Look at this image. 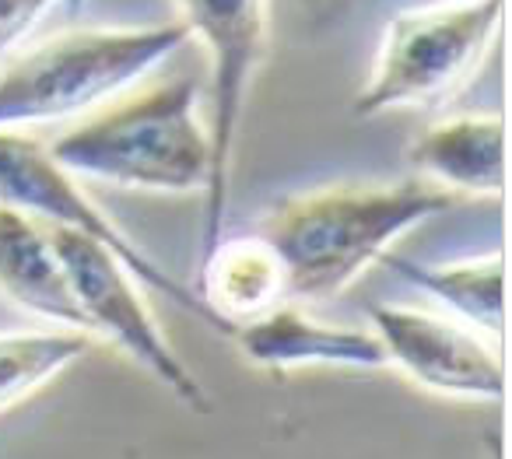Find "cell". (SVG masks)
<instances>
[{
	"mask_svg": "<svg viewBox=\"0 0 512 459\" xmlns=\"http://www.w3.org/2000/svg\"><path fill=\"white\" fill-rule=\"evenodd\" d=\"M60 0H0V60L8 57Z\"/></svg>",
	"mask_w": 512,
	"mask_h": 459,
	"instance_id": "15",
	"label": "cell"
},
{
	"mask_svg": "<svg viewBox=\"0 0 512 459\" xmlns=\"http://www.w3.org/2000/svg\"><path fill=\"white\" fill-rule=\"evenodd\" d=\"M179 22L190 36L207 46L211 57V183L204 193V239L207 256L225 239L228 183H232V151L246 92L267 50V0H176Z\"/></svg>",
	"mask_w": 512,
	"mask_h": 459,
	"instance_id": "7",
	"label": "cell"
},
{
	"mask_svg": "<svg viewBox=\"0 0 512 459\" xmlns=\"http://www.w3.org/2000/svg\"><path fill=\"white\" fill-rule=\"evenodd\" d=\"M379 263L446 302L456 316L477 326V333L484 330L491 340H498L502 333V256H481V260L446 263V267H418V263L386 253Z\"/></svg>",
	"mask_w": 512,
	"mask_h": 459,
	"instance_id": "13",
	"label": "cell"
},
{
	"mask_svg": "<svg viewBox=\"0 0 512 459\" xmlns=\"http://www.w3.org/2000/svg\"><path fill=\"white\" fill-rule=\"evenodd\" d=\"M407 162L432 186L467 197H502L505 130L498 116H453L414 137Z\"/></svg>",
	"mask_w": 512,
	"mask_h": 459,
	"instance_id": "11",
	"label": "cell"
},
{
	"mask_svg": "<svg viewBox=\"0 0 512 459\" xmlns=\"http://www.w3.org/2000/svg\"><path fill=\"white\" fill-rule=\"evenodd\" d=\"M449 4H470V0H449Z\"/></svg>",
	"mask_w": 512,
	"mask_h": 459,
	"instance_id": "16",
	"label": "cell"
},
{
	"mask_svg": "<svg viewBox=\"0 0 512 459\" xmlns=\"http://www.w3.org/2000/svg\"><path fill=\"white\" fill-rule=\"evenodd\" d=\"M200 302L225 326L249 323L278 309L288 298L285 270L260 235L253 239H221L207 256H200V284L193 288Z\"/></svg>",
	"mask_w": 512,
	"mask_h": 459,
	"instance_id": "12",
	"label": "cell"
},
{
	"mask_svg": "<svg viewBox=\"0 0 512 459\" xmlns=\"http://www.w3.org/2000/svg\"><path fill=\"white\" fill-rule=\"evenodd\" d=\"M0 204L43 221L46 228H67V232H81L88 239L102 242L137 277V284L172 298L193 319H200L214 333L232 340V326L221 323L200 302L197 291L186 288L183 281H176L158 260H151L106 211L95 207V200L81 190L78 179L53 162L50 148L25 137L22 130H0Z\"/></svg>",
	"mask_w": 512,
	"mask_h": 459,
	"instance_id": "5",
	"label": "cell"
},
{
	"mask_svg": "<svg viewBox=\"0 0 512 459\" xmlns=\"http://www.w3.org/2000/svg\"><path fill=\"white\" fill-rule=\"evenodd\" d=\"M369 323L383 344L386 365L400 368L414 386L456 400H502V358L481 333L432 312L379 302L369 305Z\"/></svg>",
	"mask_w": 512,
	"mask_h": 459,
	"instance_id": "8",
	"label": "cell"
},
{
	"mask_svg": "<svg viewBox=\"0 0 512 459\" xmlns=\"http://www.w3.org/2000/svg\"><path fill=\"white\" fill-rule=\"evenodd\" d=\"M0 298L60 330L88 333V319L71 291L50 228L4 204H0Z\"/></svg>",
	"mask_w": 512,
	"mask_h": 459,
	"instance_id": "10",
	"label": "cell"
},
{
	"mask_svg": "<svg viewBox=\"0 0 512 459\" xmlns=\"http://www.w3.org/2000/svg\"><path fill=\"white\" fill-rule=\"evenodd\" d=\"M449 207H456L453 193L421 179L341 183L278 200L256 235L278 253L288 298L323 302L383 260L400 235Z\"/></svg>",
	"mask_w": 512,
	"mask_h": 459,
	"instance_id": "1",
	"label": "cell"
},
{
	"mask_svg": "<svg viewBox=\"0 0 512 459\" xmlns=\"http://www.w3.org/2000/svg\"><path fill=\"white\" fill-rule=\"evenodd\" d=\"M505 0L432 4L400 11L383 32L369 81L351 113L358 120L407 106H432L453 95L481 67L495 43Z\"/></svg>",
	"mask_w": 512,
	"mask_h": 459,
	"instance_id": "4",
	"label": "cell"
},
{
	"mask_svg": "<svg viewBox=\"0 0 512 459\" xmlns=\"http://www.w3.org/2000/svg\"><path fill=\"white\" fill-rule=\"evenodd\" d=\"M92 351V337L78 330H15L0 333V414L36 396L60 372Z\"/></svg>",
	"mask_w": 512,
	"mask_h": 459,
	"instance_id": "14",
	"label": "cell"
},
{
	"mask_svg": "<svg viewBox=\"0 0 512 459\" xmlns=\"http://www.w3.org/2000/svg\"><path fill=\"white\" fill-rule=\"evenodd\" d=\"M50 235L74 298L88 319L92 340L99 337L120 347L134 365H141L151 379L162 382L193 414H211V396L197 382V375L183 365V358L172 351L169 337L137 291V277L102 242L88 235L67 232V228H50Z\"/></svg>",
	"mask_w": 512,
	"mask_h": 459,
	"instance_id": "6",
	"label": "cell"
},
{
	"mask_svg": "<svg viewBox=\"0 0 512 459\" xmlns=\"http://www.w3.org/2000/svg\"><path fill=\"white\" fill-rule=\"evenodd\" d=\"M197 78H176L113 102L64 130L50 155L74 179H99L120 190L207 193L211 134L197 113Z\"/></svg>",
	"mask_w": 512,
	"mask_h": 459,
	"instance_id": "2",
	"label": "cell"
},
{
	"mask_svg": "<svg viewBox=\"0 0 512 459\" xmlns=\"http://www.w3.org/2000/svg\"><path fill=\"white\" fill-rule=\"evenodd\" d=\"M246 361L274 372L288 368H313V365H334V368H383L386 354L376 333L351 330V326L320 323L306 316L295 305L281 302L278 309L264 316L239 323L232 333Z\"/></svg>",
	"mask_w": 512,
	"mask_h": 459,
	"instance_id": "9",
	"label": "cell"
},
{
	"mask_svg": "<svg viewBox=\"0 0 512 459\" xmlns=\"http://www.w3.org/2000/svg\"><path fill=\"white\" fill-rule=\"evenodd\" d=\"M190 39L183 22L144 29H71L0 71V130L39 127L120 99Z\"/></svg>",
	"mask_w": 512,
	"mask_h": 459,
	"instance_id": "3",
	"label": "cell"
}]
</instances>
